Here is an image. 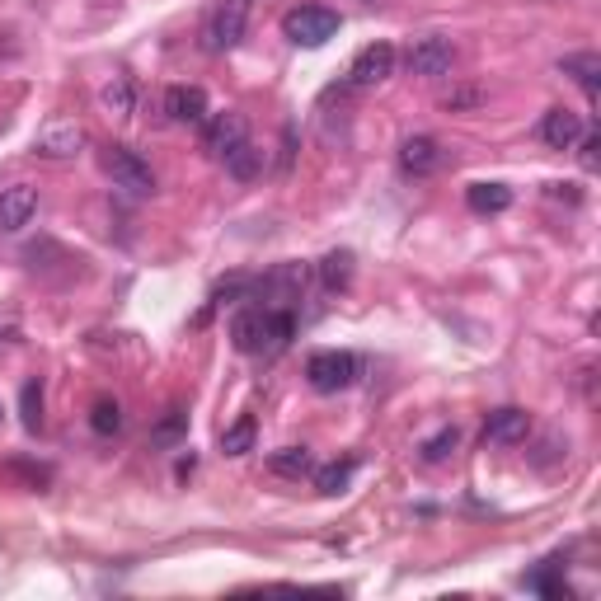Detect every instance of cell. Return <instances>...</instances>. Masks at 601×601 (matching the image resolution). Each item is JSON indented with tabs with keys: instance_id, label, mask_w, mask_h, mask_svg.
I'll use <instances>...</instances> for the list:
<instances>
[{
	"instance_id": "21",
	"label": "cell",
	"mask_w": 601,
	"mask_h": 601,
	"mask_svg": "<svg viewBox=\"0 0 601 601\" xmlns=\"http://www.w3.org/2000/svg\"><path fill=\"white\" fill-rule=\"evenodd\" d=\"M184 437H188V414L184 409H170V414L151 428V447H179Z\"/></svg>"
},
{
	"instance_id": "18",
	"label": "cell",
	"mask_w": 601,
	"mask_h": 601,
	"mask_svg": "<svg viewBox=\"0 0 601 601\" xmlns=\"http://www.w3.org/2000/svg\"><path fill=\"white\" fill-rule=\"evenodd\" d=\"M320 282L329 292H343L353 282V249H329L320 259Z\"/></svg>"
},
{
	"instance_id": "10",
	"label": "cell",
	"mask_w": 601,
	"mask_h": 601,
	"mask_svg": "<svg viewBox=\"0 0 601 601\" xmlns=\"http://www.w3.org/2000/svg\"><path fill=\"white\" fill-rule=\"evenodd\" d=\"M526 432H531V414L508 404V409H494V414L484 418V447L494 442V447H517L526 442Z\"/></svg>"
},
{
	"instance_id": "30",
	"label": "cell",
	"mask_w": 601,
	"mask_h": 601,
	"mask_svg": "<svg viewBox=\"0 0 601 601\" xmlns=\"http://www.w3.org/2000/svg\"><path fill=\"white\" fill-rule=\"evenodd\" d=\"M573 146H578V160H583V170L587 174H592V170H597V165H601V137H597V132H583V137H578V141H573Z\"/></svg>"
},
{
	"instance_id": "22",
	"label": "cell",
	"mask_w": 601,
	"mask_h": 601,
	"mask_svg": "<svg viewBox=\"0 0 601 601\" xmlns=\"http://www.w3.org/2000/svg\"><path fill=\"white\" fill-rule=\"evenodd\" d=\"M357 461H334V465H324V470H315V489H320L324 498H334L348 489V479H353Z\"/></svg>"
},
{
	"instance_id": "4",
	"label": "cell",
	"mask_w": 601,
	"mask_h": 601,
	"mask_svg": "<svg viewBox=\"0 0 601 601\" xmlns=\"http://www.w3.org/2000/svg\"><path fill=\"white\" fill-rule=\"evenodd\" d=\"M404 66H409V76H447L451 66H456V43L442 38V33H423V38L409 43Z\"/></svg>"
},
{
	"instance_id": "28",
	"label": "cell",
	"mask_w": 601,
	"mask_h": 601,
	"mask_svg": "<svg viewBox=\"0 0 601 601\" xmlns=\"http://www.w3.org/2000/svg\"><path fill=\"white\" fill-rule=\"evenodd\" d=\"M249 447H254V418H240V423H231L221 432V451L226 456H245Z\"/></svg>"
},
{
	"instance_id": "29",
	"label": "cell",
	"mask_w": 601,
	"mask_h": 601,
	"mask_svg": "<svg viewBox=\"0 0 601 601\" xmlns=\"http://www.w3.org/2000/svg\"><path fill=\"white\" fill-rule=\"evenodd\" d=\"M19 414H24V428L29 432L43 428V390H38V381L24 386V395H19Z\"/></svg>"
},
{
	"instance_id": "9",
	"label": "cell",
	"mask_w": 601,
	"mask_h": 601,
	"mask_svg": "<svg viewBox=\"0 0 601 601\" xmlns=\"http://www.w3.org/2000/svg\"><path fill=\"white\" fill-rule=\"evenodd\" d=\"M160 108H165V123H184V127L207 123V94H202L198 85H170L165 99H160Z\"/></svg>"
},
{
	"instance_id": "25",
	"label": "cell",
	"mask_w": 601,
	"mask_h": 601,
	"mask_svg": "<svg viewBox=\"0 0 601 601\" xmlns=\"http://www.w3.org/2000/svg\"><path fill=\"white\" fill-rule=\"evenodd\" d=\"M456 447H461V428L451 423V428L432 432V437H428V442H423L418 451H423V461H428V465H437V461H447V456H451Z\"/></svg>"
},
{
	"instance_id": "26",
	"label": "cell",
	"mask_w": 601,
	"mask_h": 601,
	"mask_svg": "<svg viewBox=\"0 0 601 601\" xmlns=\"http://www.w3.org/2000/svg\"><path fill=\"white\" fill-rule=\"evenodd\" d=\"M0 475L19 479V484H29V489H47V484H52V470H47V465H33V461H5Z\"/></svg>"
},
{
	"instance_id": "12",
	"label": "cell",
	"mask_w": 601,
	"mask_h": 601,
	"mask_svg": "<svg viewBox=\"0 0 601 601\" xmlns=\"http://www.w3.org/2000/svg\"><path fill=\"white\" fill-rule=\"evenodd\" d=\"M442 160H447V151L437 146V137H404V146H400V170L404 174L428 179V174L442 170Z\"/></svg>"
},
{
	"instance_id": "11",
	"label": "cell",
	"mask_w": 601,
	"mask_h": 601,
	"mask_svg": "<svg viewBox=\"0 0 601 601\" xmlns=\"http://www.w3.org/2000/svg\"><path fill=\"white\" fill-rule=\"evenodd\" d=\"M33 212H38V188L33 184H15V188L0 193V231L5 235L24 231L33 221Z\"/></svg>"
},
{
	"instance_id": "27",
	"label": "cell",
	"mask_w": 601,
	"mask_h": 601,
	"mask_svg": "<svg viewBox=\"0 0 601 601\" xmlns=\"http://www.w3.org/2000/svg\"><path fill=\"white\" fill-rule=\"evenodd\" d=\"M484 99H489V94L479 90V85H451V90L442 94V108H447V113H475Z\"/></svg>"
},
{
	"instance_id": "5",
	"label": "cell",
	"mask_w": 601,
	"mask_h": 601,
	"mask_svg": "<svg viewBox=\"0 0 601 601\" xmlns=\"http://www.w3.org/2000/svg\"><path fill=\"white\" fill-rule=\"evenodd\" d=\"M80 151H85V127L76 118H52L33 137V155L38 160H76Z\"/></svg>"
},
{
	"instance_id": "13",
	"label": "cell",
	"mask_w": 601,
	"mask_h": 601,
	"mask_svg": "<svg viewBox=\"0 0 601 601\" xmlns=\"http://www.w3.org/2000/svg\"><path fill=\"white\" fill-rule=\"evenodd\" d=\"M268 315H273V310H263V306H245L235 315L231 320L235 353H263V343H268Z\"/></svg>"
},
{
	"instance_id": "1",
	"label": "cell",
	"mask_w": 601,
	"mask_h": 601,
	"mask_svg": "<svg viewBox=\"0 0 601 601\" xmlns=\"http://www.w3.org/2000/svg\"><path fill=\"white\" fill-rule=\"evenodd\" d=\"M339 29H343V19L329 5H296V10L282 15V33L296 47H324L329 38H339Z\"/></svg>"
},
{
	"instance_id": "20",
	"label": "cell",
	"mask_w": 601,
	"mask_h": 601,
	"mask_svg": "<svg viewBox=\"0 0 601 601\" xmlns=\"http://www.w3.org/2000/svg\"><path fill=\"white\" fill-rule=\"evenodd\" d=\"M99 104H104V113H113V118H132V108H137V90H132V80L113 76L99 90Z\"/></svg>"
},
{
	"instance_id": "24",
	"label": "cell",
	"mask_w": 601,
	"mask_h": 601,
	"mask_svg": "<svg viewBox=\"0 0 601 601\" xmlns=\"http://www.w3.org/2000/svg\"><path fill=\"white\" fill-rule=\"evenodd\" d=\"M90 428L99 432V437H118V432H123V404H118V400H99L90 409Z\"/></svg>"
},
{
	"instance_id": "16",
	"label": "cell",
	"mask_w": 601,
	"mask_h": 601,
	"mask_svg": "<svg viewBox=\"0 0 601 601\" xmlns=\"http://www.w3.org/2000/svg\"><path fill=\"white\" fill-rule=\"evenodd\" d=\"M268 470L278 479H306V475H315V456H310L306 447H282L268 456Z\"/></svg>"
},
{
	"instance_id": "8",
	"label": "cell",
	"mask_w": 601,
	"mask_h": 601,
	"mask_svg": "<svg viewBox=\"0 0 601 601\" xmlns=\"http://www.w3.org/2000/svg\"><path fill=\"white\" fill-rule=\"evenodd\" d=\"M390 76H395V47L390 43H367L353 57V71H348V80L357 90H371V85H381Z\"/></svg>"
},
{
	"instance_id": "2",
	"label": "cell",
	"mask_w": 601,
	"mask_h": 601,
	"mask_svg": "<svg viewBox=\"0 0 601 601\" xmlns=\"http://www.w3.org/2000/svg\"><path fill=\"white\" fill-rule=\"evenodd\" d=\"M249 33V0H216V10L202 24V43L207 52H231L245 43Z\"/></svg>"
},
{
	"instance_id": "14",
	"label": "cell",
	"mask_w": 601,
	"mask_h": 601,
	"mask_svg": "<svg viewBox=\"0 0 601 601\" xmlns=\"http://www.w3.org/2000/svg\"><path fill=\"white\" fill-rule=\"evenodd\" d=\"M578 137H583V118H578L573 108H550V113L540 118V141H545L550 151H569Z\"/></svg>"
},
{
	"instance_id": "19",
	"label": "cell",
	"mask_w": 601,
	"mask_h": 601,
	"mask_svg": "<svg viewBox=\"0 0 601 601\" xmlns=\"http://www.w3.org/2000/svg\"><path fill=\"white\" fill-rule=\"evenodd\" d=\"M259 170H263V151L254 141H240L235 151H226V174H231V179L249 184V179H259Z\"/></svg>"
},
{
	"instance_id": "23",
	"label": "cell",
	"mask_w": 601,
	"mask_h": 601,
	"mask_svg": "<svg viewBox=\"0 0 601 601\" xmlns=\"http://www.w3.org/2000/svg\"><path fill=\"white\" fill-rule=\"evenodd\" d=\"M292 334H296V320L287 315V310H273L268 315V343H263V357H278L287 343H292Z\"/></svg>"
},
{
	"instance_id": "6",
	"label": "cell",
	"mask_w": 601,
	"mask_h": 601,
	"mask_svg": "<svg viewBox=\"0 0 601 601\" xmlns=\"http://www.w3.org/2000/svg\"><path fill=\"white\" fill-rule=\"evenodd\" d=\"M104 170H108V179H113V184L127 188V193H137V198L155 193L151 165H146L137 151H127V146H108V151H104Z\"/></svg>"
},
{
	"instance_id": "15",
	"label": "cell",
	"mask_w": 601,
	"mask_h": 601,
	"mask_svg": "<svg viewBox=\"0 0 601 601\" xmlns=\"http://www.w3.org/2000/svg\"><path fill=\"white\" fill-rule=\"evenodd\" d=\"M465 202H470V212H479V216L508 212V207H512V188L508 184H470V188H465Z\"/></svg>"
},
{
	"instance_id": "17",
	"label": "cell",
	"mask_w": 601,
	"mask_h": 601,
	"mask_svg": "<svg viewBox=\"0 0 601 601\" xmlns=\"http://www.w3.org/2000/svg\"><path fill=\"white\" fill-rule=\"evenodd\" d=\"M559 71H564V76H573L587 94H592V99H597V90H601V57H597V52H573V57H564V62H559Z\"/></svg>"
},
{
	"instance_id": "7",
	"label": "cell",
	"mask_w": 601,
	"mask_h": 601,
	"mask_svg": "<svg viewBox=\"0 0 601 601\" xmlns=\"http://www.w3.org/2000/svg\"><path fill=\"white\" fill-rule=\"evenodd\" d=\"M240 141H249L245 113H216L212 123L202 127V151L212 155V160H226V151H235Z\"/></svg>"
},
{
	"instance_id": "3",
	"label": "cell",
	"mask_w": 601,
	"mask_h": 601,
	"mask_svg": "<svg viewBox=\"0 0 601 601\" xmlns=\"http://www.w3.org/2000/svg\"><path fill=\"white\" fill-rule=\"evenodd\" d=\"M306 381L320 395H339L357 381V357L353 353H339V348H324V353H310L306 362Z\"/></svg>"
}]
</instances>
